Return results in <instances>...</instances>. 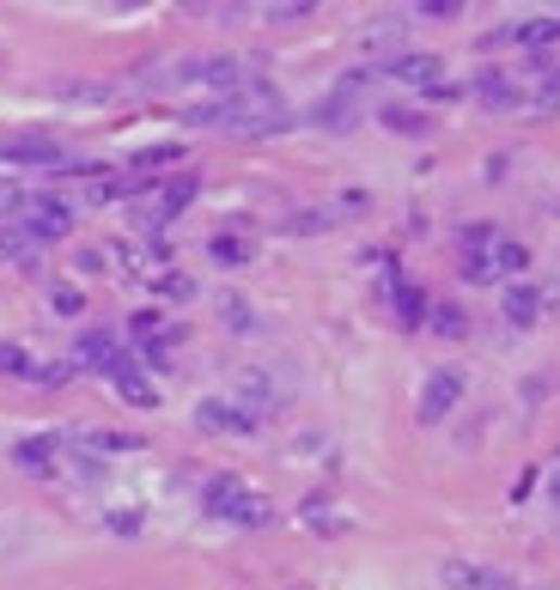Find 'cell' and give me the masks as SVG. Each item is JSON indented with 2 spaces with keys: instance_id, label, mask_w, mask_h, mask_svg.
<instances>
[{
  "instance_id": "cell-28",
  "label": "cell",
  "mask_w": 560,
  "mask_h": 590,
  "mask_svg": "<svg viewBox=\"0 0 560 590\" xmlns=\"http://www.w3.org/2000/svg\"><path fill=\"white\" fill-rule=\"evenodd\" d=\"M275 25H293V18H311V0H287V7H268Z\"/></svg>"
},
{
  "instance_id": "cell-7",
  "label": "cell",
  "mask_w": 560,
  "mask_h": 590,
  "mask_svg": "<svg viewBox=\"0 0 560 590\" xmlns=\"http://www.w3.org/2000/svg\"><path fill=\"white\" fill-rule=\"evenodd\" d=\"M438 585L445 590H518V578L475 566V560H438Z\"/></svg>"
},
{
  "instance_id": "cell-27",
  "label": "cell",
  "mask_w": 560,
  "mask_h": 590,
  "mask_svg": "<svg viewBox=\"0 0 560 590\" xmlns=\"http://www.w3.org/2000/svg\"><path fill=\"white\" fill-rule=\"evenodd\" d=\"M49 298H55V311H62V317H79V311H86V293H79V286H55Z\"/></svg>"
},
{
  "instance_id": "cell-10",
  "label": "cell",
  "mask_w": 560,
  "mask_h": 590,
  "mask_svg": "<svg viewBox=\"0 0 560 590\" xmlns=\"http://www.w3.org/2000/svg\"><path fill=\"white\" fill-rule=\"evenodd\" d=\"M311 123H317V128H329V134H347V128L359 123V104H354V79H347V86H335V92H329L323 104L311 110Z\"/></svg>"
},
{
  "instance_id": "cell-31",
  "label": "cell",
  "mask_w": 560,
  "mask_h": 590,
  "mask_svg": "<svg viewBox=\"0 0 560 590\" xmlns=\"http://www.w3.org/2000/svg\"><path fill=\"white\" fill-rule=\"evenodd\" d=\"M433 317H438V323H433L438 335H463V311H451V305H445V311H433Z\"/></svg>"
},
{
  "instance_id": "cell-18",
  "label": "cell",
  "mask_w": 560,
  "mask_h": 590,
  "mask_svg": "<svg viewBox=\"0 0 560 590\" xmlns=\"http://www.w3.org/2000/svg\"><path fill=\"white\" fill-rule=\"evenodd\" d=\"M110 384H116V396H123V402H135V408H153V402H158V389L140 377V365H123V372L110 377Z\"/></svg>"
},
{
  "instance_id": "cell-32",
  "label": "cell",
  "mask_w": 560,
  "mask_h": 590,
  "mask_svg": "<svg viewBox=\"0 0 560 590\" xmlns=\"http://www.w3.org/2000/svg\"><path fill=\"white\" fill-rule=\"evenodd\" d=\"M25 207V189L18 183H0V214H18Z\"/></svg>"
},
{
  "instance_id": "cell-4",
  "label": "cell",
  "mask_w": 560,
  "mask_h": 590,
  "mask_svg": "<svg viewBox=\"0 0 560 590\" xmlns=\"http://www.w3.org/2000/svg\"><path fill=\"white\" fill-rule=\"evenodd\" d=\"M555 305H560V286H530V280H512V286H506V298H499L506 323H518V329L543 323V311H555Z\"/></svg>"
},
{
  "instance_id": "cell-16",
  "label": "cell",
  "mask_w": 560,
  "mask_h": 590,
  "mask_svg": "<svg viewBox=\"0 0 560 590\" xmlns=\"http://www.w3.org/2000/svg\"><path fill=\"white\" fill-rule=\"evenodd\" d=\"M390 305H396V317H403L408 329L427 323V293H420V286H408V280H396V274H390Z\"/></svg>"
},
{
  "instance_id": "cell-14",
  "label": "cell",
  "mask_w": 560,
  "mask_h": 590,
  "mask_svg": "<svg viewBox=\"0 0 560 590\" xmlns=\"http://www.w3.org/2000/svg\"><path fill=\"white\" fill-rule=\"evenodd\" d=\"M384 74H390V79H403V86H427V92H433L438 74H445V62H438V55H396Z\"/></svg>"
},
{
  "instance_id": "cell-17",
  "label": "cell",
  "mask_w": 560,
  "mask_h": 590,
  "mask_svg": "<svg viewBox=\"0 0 560 590\" xmlns=\"http://www.w3.org/2000/svg\"><path fill=\"white\" fill-rule=\"evenodd\" d=\"M207 256H214L219 268H244L250 256H256V244H250V238H238V232H219V238H207Z\"/></svg>"
},
{
  "instance_id": "cell-12",
  "label": "cell",
  "mask_w": 560,
  "mask_h": 590,
  "mask_svg": "<svg viewBox=\"0 0 560 590\" xmlns=\"http://www.w3.org/2000/svg\"><path fill=\"white\" fill-rule=\"evenodd\" d=\"M195 189H202V183H195V177H171V183L158 189V202L147 207V226H171V219L183 214L189 202H195Z\"/></svg>"
},
{
  "instance_id": "cell-30",
  "label": "cell",
  "mask_w": 560,
  "mask_h": 590,
  "mask_svg": "<svg viewBox=\"0 0 560 590\" xmlns=\"http://www.w3.org/2000/svg\"><path fill=\"white\" fill-rule=\"evenodd\" d=\"M415 18H457V0H420Z\"/></svg>"
},
{
  "instance_id": "cell-15",
  "label": "cell",
  "mask_w": 560,
  "mask_h": 590,
  "mask_svg": "<svg viewBox=\"0 0 560 590\" xmlns=\"http://www.w3.org/2000/svg\"><path fill=\"white\" fill-rule=\"evenodd\" d=\"M482 256H487V268H494V280L499 274H524V268H530V249L518 244V238H494Z\"/></svg>"
},
{
  "instance_id": "cell-2",
  "label": "cell",
  "mask_w": 560,
  "mask_h": 590,
  "mask_svg": "<svg viewBox=\"0 0 560 590\" xmlns=\"http://www.w3.org/2000/svg\"><path fill=\"white\" fill-rule=\"evenodd\" d=\"M202 505H207V517H226V524H238V529H268L275 524V505H268L263 493H250L238 475H214V482L202 487Z\"/></svg>"
},
{
  "instance_id": "cell-8",
  "label": "cell",
  "mask_w": 560,
  "mask_h": 590,
  "mask_svg": "<svg viewBox=\"0 0 560 590\" xmlns=\"http://www.w3.org/2000/svg\"><path fill=\"white\" fill-rule=\"evenodd\" d=\"M195 426H202V433H238V438H250L263 420L250 414L244 402H219V396H207V402L195 408Z\"/></svg>"
},
{
  "instance_id": "cell-6",
  "label": "cell",
  "mask_w": 560,
  "mask_h": 590,
  "mask_svg": "<svg viewBox=\"0 0 560 590\" xmlns=\"http://www.w3.org/2000/svg\"><path fill=\"white\" fill-rule=\"evenodd\" d=\"M463 389L469 384H463V372H457V365H438V372L420 384V426H438V420L463 402Z\"/></svg>"
},
{
  "instance_id": "cell-3",
  "label": "cell",
  "mask_w": 560,
  "mask_h": 590,
  "mask_svg": "<svg viewBox=\"0 0 560 590\" xmlns=\"http://www.w3.org/2000/svg\"><path fill=\"white\" fill-rule=\"evenodd\" d=\"M13 226L31 238V244H49V238H67V232H74V207H67L62 195H25V207H18Z\"/></svg>"
},
{
  "instance_id": "cell-36",
  "label": "cell",
  "mask_w": 560,
  "mask_h": 590,
  "mask_svg": "<svg viewBox=\"0 0 560 590\" xmlns=\"http://www.w3.org/2000/svg\"><path fill=\"white\" fill-rule=\"evenodd\" d=\"M293 590H305V585H293Z\"/></svg>"
},
{
  "instance_id": "cell-20",
  "label": "cell",
  "mask_w": 560,
  "mask_h": 590,
  "mask_svg": "<svg viewBox=\"0 0 560 590\" xmlns=\"http://www.w3.org/2000/svg\"><path fill=\"white\" fill-rule=\"evenodd\" d=\"M384 128H396V134H427L433 116H427V110H408V104H390L384 110Z\"/></svg>"
},
{
  "instance_id": "cell-19",
  "label": "cell",
  "mask_w": 560,
  "mask_h": 590,
  "mask_svg": "<svg viewBox=\"0 0 560 590\" xmlns=\"http://www.w3.org/2000/svg\"><path fill=\"white\" fill-rule=\"evenodd\" d=\"M0 256H7L13 268H25V274H37V244L18 232V226H13V232H0Z\"/></svg>"
},
{
  "instance_id": "cell-29",
  "label": "cell",
  "mask_w": 560,
  "mask_h": 590,
  "mask_svg": "<svg viewBox=\"0 0 560 590\" xmlns=\"http://www.w3.org/2000/svg\"><path fill=\"white\" fill-rule=\"evenodd\" d=\"M463 280H475V286H487L494 280V268H487V256H463V268H457Z\"/></svg>"
},
{
  "instance_id": "cell-9",
  "label": "cell",
  "mask_w": 560,
  "mask_h": 590,
  "mask_svg": "<svg viewBox=\"0 0 560 590\" xmlns=\"http://www.w3.org/2000/svg\"><path fill=\"white\" fill-rule=\"evenodd\" d=\"M0 165H67V153L49 134H18L0 146Z\"/></svg>"
},
{
  "instance_id": "cell-24",
  "label": "cell",
  "mask_w": 560,
  "mask_h": 590,
  "mask_svg": "<svg viewBox=\"0 0 560 590\" xmlns=\"http://www.w3.org/2000/svg\"><path fill=\"white\" fill-rule=\"evenodd\" d=\"M219 311H226V323H232L238 335H250V329H256V317H250L244 298H219Z\"/></svg>"
},
{
  "instance_id": "cell-35",
  "label": "cell",
  "mask_w": 560,
  "mask_h": 590,
  "mask_svg": "<svg viewBox=\"0 0 560 590\" xmlns=\"http://www.w3.org/2000/svg\"><path fill=\"white\" fill-rule=\"evenodd\" d=\"M548 505H555V512H560V469H555V475H548Z\"/></svg>"
},
{
  "instance_id": "cell-25",
  "label": "cell",
  "mask_w": 560,
  "mask_h": 590,
  "mask_svg": "<svg viewBox=\"0 0 560 590\" xmlns=\"http://www.w3.org/2000/svg\"><path fill=\"white\" fill-rule=\"evenodd\" d=\"M183 158V146H147V153L135 158V171H153V165H177Z\"/></svg>"
},
{
  "instance_id": "cell-23",
  "label": "cell",
  "mask_w": 560,
  "mask_h": 590,
  "mask_svg": "<svg viewBox=\"0 0 560 590\" xmlns=\"http://www.w3.org/2000/svg\"><path fill=\"white\" fill-rule=\"evenodd\" d=\"M128 335H135V342H165L171 329H165V317H158V311H140L135 323H128Z\"/></svg>"
},
{
  "instance_id": "cell-13",
  "label": "cell",
  "mask_w": 560,
  "mask_h": 590,
  "mask_svg": "<svg viewBox=\"0 0 560 590\" xmlns=\"http://www.w3.org/2000/svg\"><path fill=\"white\" fill-rule=\"evenodd\" d=\"M55 457H62V438H55V433H37V438H18V445H13V463L25 469V475H49Z\"/></svg>"
},
{
  "instance_id": "cell-22",
  "label": "cell",
  "mask_w": 560,
  "mask_h": 590,
  "mask_svg": "<svg viewBox=\"0 0 560 590\" xmlns=\"http://www.w3.org/2000/svg\"><path fill=\"white\" fill-rule=\"evenodd\" d=\"M0 377H37L31 354H25L18 342H0Z\"/></svg>"
},
{
  "instance_id": "cell-33",
  "label": "cell",
  "mask_w": 560,
  "mask_h": 590,
  "mask_svg": "<svg viewBox=\"0 0 560 590\" xmlns=\"http://www.w3.org/2000/svg\"><path fill=\"white\" fill-rule=\"evenodd\" d=\"M79 274H104V249H79Z\"/></svg>"
},
{
  "instance_id": "cell-1",
  "label": "cell",
  "mask_w": 560,
  "mask_h": 590,
  "mask_svg": "<svg viewBox=\"0 0 560 590\" xmlns=\"http://www.w3.org/2000/svg\"><path fill=\"white\" fill-rule=\"evenodd\" d=\"M189 123L202 128H232V134H280V128H293V116H287V104H280V92L268 86V79H250L238 92L226 98H207V104L189 110Z\"/></svg>"
},
{
  "instance_id": "cell-5",
  "label": "cell",
  "mask_w": 560,
  "mask_h": 590,
  "mask_svg": "<svg viewBox=\"0 0 560 590\" xmlns=\"http://www.w3.org/2000/svg\"><path fill=\"white\" fill-rule=\"evenodd\" d=\"M74 365H79V372L116 377L123 365H135V354H123V342H116L110 329H86V335H79V347H74Z\"/></svg>"
},
{
  "instance_id": "cell-34",
  "label": "cell",
  "mask_w": 560,
  "mask_h": 590,
  "mask_svg": "<svg viewBox=\"0 0 560 590\" xmlns=\"http://www.w3.org/2000/svg\"><path fill=\"white\" fill-rule=\"evenodd\" d=\"M530 487H536V469H524V475H518V482H512V505H518V499L530 493Z\"/></svg>"
},
{
  "instance_id": "cell-21",
  "label": "cell",
  "mask_w": 560,
  "mask_h": 590,
  "mask_svg": "<svg viewBox=\"0 0 560 590\" xmlns=\"http://www.w3.org/2000/svg\"><path fill=\"white\" fill-rule=\"evenodd\" d=\"M116 451H140L135 433H86V457H116Z\"/></svg>"
},
{
  "instance_id": "cell-26",
  "label": "cell",
  "mask_w": 560,
  "mask_h": 590,
  "mask_svg": "<svg viewBox=\"0 0 560 590\" xmlns=\"http://www.w3.org/2000/svg\"><path fill=\"white\" fill-rule=\"evenodd\" d=\"M158 293L183 305V298H195V280H189V274H158Z\"/></svg>"
},
{
  "instance_id": "cell-11",
  "label": "cell",
  "mask_w": 560,
  "mask_h": 590,
  "mask_svg": "<svg viewBox=\"0 0 560 590\" xmlns=\"http://www.w3.org/2000/svg\"><path fill=\"white\" fill-rule=\"evenodd\" d=\"M487 43H518V49H555L560 43V18H524V25H506V31H494Z\"/></svg>"
}]
</instances>
